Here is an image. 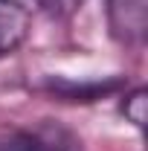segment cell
Listing matches in <instances>:
<instances>
[{"instance_id":"1","label":"cell","mask_w":148,"mask_h":151,"mask_svg":"<svg viewBox=\"0 0 148 151\" xmlns=\"http://www.w3.org/2000/svg\"><path fill=\"white\" fill-rule=\"evenodd\" d=\"M108 26L119 44L139 47L148 32V0H108Z\"/></svg>"},{"instance_id":"2","label":"cell","mask_w":148,"mask_h":151,"mask_svg":"<svg viewBox=\"0 0 148 151\" xmlns=\"http://www.w3.org/2000/svg\"><path fill=\"white\" fill-rule=\"evenodd\" d=\"M73 139L61 128H15L0 134V151H70Z\"/></svg>"},{"instance_id":"3","label":"cell","mask_w":148,"mask_h":151,"mask_svg":"<svg viewBox=\"0 0 148 151\" xmlns=\"http://www.w3.org/2000/svg\"><path fill=\"white\" fill-rule=\"evenodd\" d=\"M32 18L23 0H0V58L12 55L29 38Z\"/></svg>"},{"instance_id":"4","label":"cell","mask_w":148,"mask_h":151,"mask_svg":"<svg viewBox=\"0 0 148 151\" xmlns=\"http://www.w3.org/2000/svg\"><path fill=\"white\" fill-rule=\"evenodd\" d=\"M145 90L142 87H137V90H131L125 96V102H122V113H125V119H128L134 128H145Z\"/></svg>"},{"instance_id":"5","label":"cell","mask_w":148,"mask_h":151,"mask_svg":"<svg viewBox=\"0 0 148 151\" xmlns=\"http://www.w3.org/2000/svg\"><path fill=\"white\" fill-rule=\"evenodd\" d=\"M35 3L47 15H52V18H70L84 0H35Z\"/></svg>"}]
</instances>
